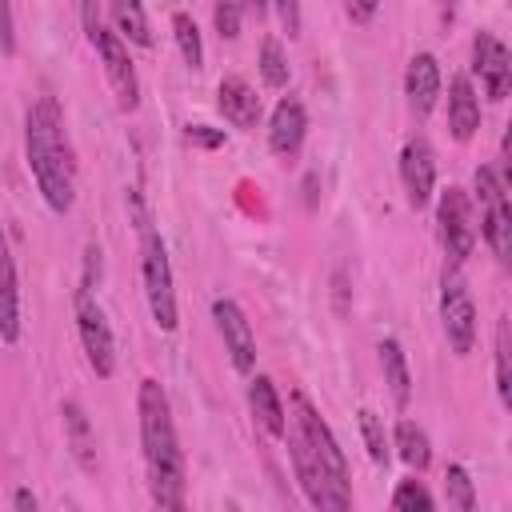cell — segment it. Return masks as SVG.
I'll use <instances>...</instances> for the list:
<instances>
[{
	"label": "cell",
	"mask_w": 512,
	"mask_h": 512,
	"mask_svg": "<svg viewBox=\"0 0 512 512\" xmlns=\"http://www.w3.org/2000/svg\"><path fill=\"white\" fill-rule=\"evenodd\" d=\"M376 8H380V0H344V12L352 24H368L376 16Z\"/></svg>",
	"instance_id": "cell-35"
},
{
	"label": "cell",
	"mask_w": 512,
	"mask_h": 512,
	"mask_svg": "<svg viewBox=\"0 0 512 512\" xmlns=\"http://www.w3.org/2000/svg\"><path fill=\"white\" fill-rule=\"evenodd\" d=\"M248 408H252V416H256V424L268 432V436H284V428H288V420H284V404H280V392H276V384L268 380V376H252L248 380Z\"/></svg>",
	"instance_id": "cell-20"
},
{
	"label": "cell",
	"mask_w": 512,
	"mask_h": 512,
	"mask_svg": "<svg viewBox=\"0 0 512 512\" xmlns=\"http://www.w3.org/2000/svg\"><path fill=\"white\" fill-rule=\"evenodd\" d=\"M184 140L192 148H220L224 144V128H212V124H188Z\"/></svg>",
	"instance_id": "cell-31"
},
{
	"label": "cell",
	"mask_w": 512,
	"mask_h": 512,
	"mask_svg": "<svg viewBox=\"0 0 512 512\" xmlns=\"http://www.w3.org/2000/svg\"><path fill=\"white\" fill-rule=\"evenodd\" d=\"M112 8V20H116V32L140 48L152 44V28H148V16H144V4L140 0H108Z\"/></svg>",
	"instance_id": "cell-23"
},
{
	"label": "cell",
	"mask_w": 512,
	"mask_h": 512,
	"mask_svg": "<svg viewBox=\"0 0 512 512\" xmlns=\"http://www.w3.org/2000/svg\"><path fill=\"white\" fill-rule=\"evenodd\" d=\"M400 184H404V196L416 212L428 208V200L436 192V156H432V144L424 136L404 140V148H400Z\"/></svg>",
	"instance_id": "cell-12"
},
{
	"label": "cell",
	"mask_w": 512,
	"mask_h": 512,
	"mask_svg": "<svg viewBox=\"0 0 512 512\" xmlns=\"http://www.w3.org/2000/svg\"><path fill=\"white\" fill-rule=\"evenodd\" d=\"M172 36H176V48H180L184 64L192 72H200L204 68V40H200V28L188 12H172Z\"/></svg>",
	"instance_id": "cell-25"
},
{
	"label": "cell",
	"mask_w": 512,
	"mask_h": 512,
	"mask_svg": "<svg viewBox=\"0 0 512 512\" xmlns=\"http://www.w3.org/2000/svg\"><path fill=\"white\" fill-rule=\"evenodd\" d=\"M304 132H308V112L296 96H284L276 108H272V120H268V148L276 156H296L300 144H304Z\"/></svg>",
	"instance_id": "cell-15"
},
{
	"label": "cell",
	"mask_w": 512,
	"mask_h": 512,
	"mask_svg": "<svg viewBox=\"0 0 512 512\" xmlns=\"http://www.w3.org/2000/svg\"><path fill=\"white\" fill-rule=\"evenodd\" d=\"M24 156H28V172L44 196V204L64 216L72 212L76 200V160H72V144L64 132V112L56 104V96H40L28 104L24 112Z\"/></svg>",
	"instance_id": "cell-1"
},
{
	"label": "cell",
	"mask_w": 512,
	"mask_h": 512,
	"mask_svg": "<svg viewBox=\"0 0 512 512\" xmlns=\"http://www.w3.org/2000/svg\"><path fill=\"white\" fill-rule=\"evenodd\" d=\"M0 52H4V56L16 52V24H12V8H8V0H0Z\"/></svg>",
	"instance_id": "cell-33"
},
{
	"label": "cell",
	"mask_w": 512,
	"mask_h": 512,
	"mask_svg": "<svg viewBox=\"0 0 512 512\" xmlns=\"http://www.w3.org/2000/svg\"><path fill=\"white\" fill-rule=\"evenodd\" d=\"M392 448H396V456H400L408 468H416V472H424L428 460H432L428 432H424L420 424H412V420H400V424H396V432H392Z\"/></svg>",
	"instance_id": "cell-22"
},
{
	"label": "cell",
	"mask_w": 512,
	"mask_h": 512,
	"mask_svg": "<svg viewBox=\"0 0 512 512\" xmlns=\"http://www.w3.org/2000/svg\"><path fill=\"white\" fill-rule=\"evenodd\" d=\"M0 340H20V284H16V260L8 252V236L0 224Z\"/></svg>",
	"instance_id": "cell-17"
},
{
	"label": "cell",
	"mask_w": 512,
	"mask_h": 512,
	"mask_svg": "<svg viewBox=\"0 0 512 512\" xmlns=\"http://www.w3.org/2000/svg\"><path fill=\"white\" fill-rule=\"evenodd\" d=\"M96 280H100V248L88 244L84 248V280H80V288L84 292H96Z\"/></svg>",
	"instance_id": "cell-34"
},
{
	"label": "cell",
	"mask_w": 512,
	"mask_h": 512,
	"mask_svg": "<svg viewBox=\"0 0 512 512\" xmlns=\"http://www.w3.org/2000/svg\"><path fill=\"white\" fill-rule=\"evenodd\" d=\"M376 352H380V368H384V384H388V392H392V400H396V408H408V400H412V372H408V356H404V348H400V340H392V336H384Z\"/></svg>",
	"instance_id": "cell-21"
},
{
	"label": "cell",
	"mask_w": 512,
	"mask_h": 512,
	"mask_svg": "<svg viewBox=\"0 0 512 512\" xmlns=\"http://www.w3.org/2000/svg\"><path fill=\"white\" fill-rule=\"evenodd\" d=\"M440 84H444L440 60H436L432 52H416V56L408 60V72H404V96H408V108H412L416 120H424V116L436 108Z\"/></svg>",
	"instance_id": "cell-14"
},
{
	"label": "cell",
	"mask_w": 512,
	"mask_h": 512,
	"mask_svg": "<svg viewBox=\"0 0 512 512\" xmlns=\"http://www.w3.org/2000/svg\"><path fill=\"white\" fill-rule=\"evenodd\" d=\"M212 320H216V332L224 340V352H228L232 368L240 376H252V368H256V332H252L244 308L236 300L220 296V300H212Z\"/></svg>",
	"instance_id": "cell-11"
},
{
	"label": "cell",
	"mask_w": 512,
	"mask_h": 512,
	"mask_svg": "<svg viewBox=\"0 0 512 512\" xmlns=\"http://www.w3.org/2000/svg\"><path fill=\"white\" fill-rule=\"evenodd\" d=\"M496 396H500V404H512V332H508V316L496 320Z\"/></svg>",
	"instance_id": "cell-27"
},
{
	"label": "cell",
	"mask_w": 512,
	"mask_h": 512,
	"mask_svg": "<svg viewBox=\"0 0 512 512\" xmlns=\"http://www.w3.org/2000/svg\"><path fill=\"white\" fill-rule=\"evenodd\" d=\"M240 4H244V8H248L256 20H264V16H268V8H272L268 0H240Z\"/></svg>",
	"instance_id": "cell-37"
},
{
	"label": "cell",
	"mask_w": 512,
	"mask_h": 512,
	"mask_svg": "<svg viewBox=\"0 0 512 512\" xmlns=\"http://www.w3.org/2000/svg\"><path fill=\"white\" fill-rule=\"evenodd\" d=\"M392 508L396 512H432L436 496L424 488V480H400L392 492Z\"/></svg>",
	"instance_id": "cell-29"
},
{
	"label": "cell",
	"mask_w": 512,
	"mask_h": 512,
	"mask_svg": "<svg viewBox=\"0 0 512 512\" xmlns=\"http://www.w3.org/2000/svg\"><path fill=\"white\" fill-rule=\"evenodd\" d=\"M80 8H84L88 40H92V48H96V52H100V60H104V76H108V84H112V92H116L120 108H124V112H132V108L140 104V76H136V64H132V56H128V44H124V36H120V32H108V28L100 24V16H96L92 0H80Z\"/></svg>",
	"instance_id": "cell-4"
},
{
	"label": "cell",
	"mask_w": 512,
	"mask_h": 512,
	"mask_svg": "<svg viewBox=\"0 0 512 512\" xmlns=\"http://www.w3.org/2000/svg\"><path fill=\"white\" fill-rule=\"evenodd\" d=\"M444 500H448V508H460V512L476 508V488H472V476H468L464 464L444 468Z\"/></svg>",
	"instance_id": "cell-28"
},
{
	"label": "cell",
	"mask_w": 512,
	"mask_h": 512,
	"mask_svg": "<svg viewBox=\"0 0 512 512\" xmlns=\"http://www.w3.org/2000/svg\"><path fill=\"white\" fill-rule=\"evenodd\" d=\"M356 420H360V436H364L368 460H372L376 468H388V456H392L388 448H392V440H388V432H384V420H380L372 408H360Z\"/></svg>",
	"instance_id": "cell-26"
},
{
	"label": "cell",
	"mask_w": 512,
	"mask_h": 512,
	"mask_svg": "<svg viewBox=\"0 0 512 512\" xmlns=\"http://www.w3.org/2000/svg\"><path fill=\"white\" fill-rule=\"evenodd\" d=\"M76 332H80V344H84V356H88L92 372L100 380H108L116 372V340H112L104 308L84 288H76Z\"/></svg>",
	"instance_id": "cell-9"
},
{
	"label": "cell",
	"mask_w": 512,
	"mask_h": 512,
	"mask_svg": "<svg viewBox=\"0 0 512 512\" xmlns=\"http://www.w3.org/2000/svg\"><path fill=\"white\" fill-rule=\"evenodd\" d=\"M256 68H260V80H264L268 88H288V80H292L288 56H284V48H280V40H276V36H264V40H260Z\"/></svg>",
	"instance_id": "cell-24"
},
{
	"label": "cell",
	"mask_w": 512,
	"mask_h": 512,
	"mask_svg": "<svg viewBox=\"0 0 512 512\" xmlns=\"http://www.w3.org/2000/svg\"><path fill=\"white\" fill-rule=\"evenodd\" d=\"M268 4L276 8L284 32H288V36H300V0H268Z\"/></svg>",
	"instance_id": "cell-32"
},
{
	"label": "cell",
	"mask_w": 512,
	"mask_h": 512,
	"mask_svg": "<svg viewBox=\"0 0 512 512\" xmlns=\"http://www.w3.org/2000/svg\"><path fill=\"white\" fill-rule=\"evenodd\" d=\"M280 440H288V456H292L296 480H300V488H304V496H308L312 508H332V512L352 508V492H344V488L324 472V464L316 460V452L304 444V436H300L296 428H284Z\"/></svg>",
	"instance_id": "cell-7"
},
{
	"label": "cell",
	"mask_w": 512,
	"mask_h": 512,
	"mask_svg": "<svg viewBox=\"0 0 512 512\" xmlns=\"http://www.w3.org/2000/svg\"><path fill=\"white\" fill-rule=\"evenodd\" d=\"M472 188H476V200H480V236L492 248V256L500 264H508V252H512V208H508L504 180L496 176V168L480 164L472 172Z\"/></svg>",
	"instance_id": "cell-5"
},
{
	"label": "cell",
	"mask_w": 512,
	"mask_h": 512,
	"mask_svg": "<svg viewBox=\"0 0 512 512\" xmlns=\"http://www.w3.org/2000/svg\"><path fill=\"white\" fill-rule=\"evenodd\" d=\"M36 504H40V500H36L32 488H16V492H12V508H20V512H36Z\"/></svg>",
	"instance_id": "cell-36"
},
{
	"label": "cell",
	"mask_w": 512,
	"mask_h": 512,
	"mask_svg": "<svg viewBox=\"0 0 512 512\" xmlns=\"http://www.w3.org/2000/svg\"><path fill=\"white\" fill-rule=\"evenodd\" d=\"M216 104H220L224 120L236 124V128H256V120H260V96H256V88H252L248 80H240V76H224V80H220Z\"/></svg>",
	"instance_id": "cell-19"
},
{
	"label": "cell",
	"mask_w": 512,
	"mask_h": 512,
	"mask_svg": "<svg viewBox=\"0 0 512 512\" xmlns=\"http://www.w3.org/2000/svg\"><path fill=\"white\" fill-rule=\"evenodd\" d=\"M440 320H444L448 348L456 356H468L476 344V304H472V292L456 268L444 272V280H440Z\"/></svg>",
	"instance_id": "cell-10"
},
{
	"label": "cell",
	"mask_w": 512,
	"mask_h": 512,
	"mask_svg": "<svg viewBox=\"0 0 512 512\" xmlns=\"http://www.w3.org/2000/svg\"><path fill=\"white\" fill-rule=\"evenodd\" d=\"M140 276H144V300H148L152 324L160 332H172L180 324L176 288H172V264H168V248H164V240H160V232L152 224L140 228Z\"/></svg>",
	"instance_id": "cell-3"
},
{
	"label": "cell",
	"mask_w": 512,
	"mask_h": 512,
	"mask_svg": "<svg viewBox=\"0 0 512 512\" xmlns=\"http://www.w3.org/2000/svg\"><path fill=\"white\" fill-rule=\"evenodd\" d=\"M472 72L480 76L488 100H504V96H508V84H512V56H508V48H504L492 32H476V40H472Z\"/></svg>",
	"instance_id": "cell-13"
},
{
	"label": "cell",
	"mask_w": 512,
	"mask_h": 512,
	"mask_svg": "<svg viewBox=\"0 0 512 512\" xmlns=\"http://www.w3.org/2000/svg\"><path fill=\"white\" fill-rule=\"evenodd\" d=\"M212 20H216L220 40H236L240 36V20H244V4L240 0H216Z\"/></svg>",
	"instance_id": "cell-30"
},
{
	"label": "cell",
	"mask_w": 512,
	"mask_h": 512,
	"mask_svg": "<svg viewBox=\"0 0 512 512\" xmlns=\"http://www.w3.org/2000/svg\"><path fill=\"white\" fill-rule=\"evenodd\" d=\"M436 224H440V244H444L448 260L464 264L476 248V216H472V200L464 188L448 184L436 196Z\"/></svg>",
	"instance_id": "cell-8"
},
{
	"label": "cell",
	"mask_w": 512,
	"mask_h": 512,
	"mask_svg": "<svg viewBox=\"0 0 512 512\" xmlns=\"http://www.w3.org/2000/svg\"><path fill=\"white\" fill-rule=\"evenodd\" d=\"M476 128H480V96H476L472 80L464 72H456L448 80V132H452V140L464 144L476 136Z\"/></svg>",
	"instance_id": "cell-16"
},
{
	"label": "cell",
	"mask_w": 512,
	"mask_h": 512,
	"mask_svg": "<svg viewBox=\"0 0 512 512\" xmlns=\"http://www.w3.org/2000/svg\"><path fill=\"white\" fill-rule=\"evenodd\" d=\"M136 412H140V448H144L148 496L156 508L180 512L184 508V448L176 436L168 392L156 380H140Z\"/></svg>",
	"instance_id": "cell-2"
},
{
	"label": "cell",
	"mask_w": 512,
	"mask_h": 512,
	"mask_svg": "<svg viewBox=\"0 0 512 512\" xmlns=\"http://www.w3.org/2000/svg\"><path fill=\"white\" fill-rule=\"evenodd\" d=\"M288 404H292V428H296V432L304 436V444L316 452V460L324 464V472H328L344 492H352L344 448H340V440L332 436V428L324 424V416L312 408V400H308L304 392H292V396H288Z\"/></svg>",
	"instance_id": "cell-6"
},
{
	"label": "cell",
	"mask_w": 512,
	"mask_h": 512,
	"mask_svg": "<svg viewBox=\"0 0 512 512\" xmlns=\"http://www.w3.org/2000/svg\"><path fill=\"white\" fill-rule=\"evenodd\" d=\"M60 420H64V444H68L72 460L84 472H96V432H92V420H88L84 404L80 400H64L60 404Z\"/></svg>",
	"instance_id": "cell-18"
}]
</instances>
